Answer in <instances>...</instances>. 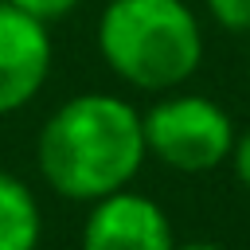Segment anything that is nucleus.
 <instances>
[{
    "label": "nucleus",
    "mask_w": 250,
    "mask_h": 250,
    "mask_svg": "<svg viewBox=\"0 0 250 250\" xmlns=\"http://www.w3.org/2000/svg\"><path fill=\"white\" fill-rule=\"evenodd\" d=\"M12 8H20L23 16H31V20H39V23H59V20H66L82 0H8Z\"/></svg>",
    "instance_id": "8"
},
{
    "label": "nucleus",
    "mask_w": 250,
    "mask_h": 250,
    "mask_svg": "<svg viewBox=\"0 0 250 250\" xmlns=\"http://www.w3.org/2000/svg\"><path fill=\"white\" fill-rule=\"evenodd\" d=\"M0 4H4V0H0Z\"/></svg>",
    "instance_id": "11"
},
{
    "label": "nucleus",
    "mask_w": 250,
    "mask_h": 250,
    "mask_svg": "<svg viewBox=\"0 0 250 250\" xmlns=\"http://www.w3.org/2000/svg\"><path fill=\"white\" fill-rule=\"evenodd\" d=\"M141 129L148 156H156L164 168L184 176H203L223 168L238 137L230 113L215 98L180 94V90L156 94V102L141 109Z\"/></svg>",
    "instance_id": "3"
},
{
    "label": "nucleus",
    "mask_w": 250,
    "mask_h": 250,
    "mask_svg": "<svg viewBox=\"0 0 250 250\" xmlns=\"http://www.w3.org/2000/svg\"><path fill=\"white\" fill-rule=\"evenodd\" d=\"M55 62L51 27L23 16L8 0L0 4V117H12L39 98Z\"/></svg>",
    "instance_id": "5"
},
{
    "label": "nucleus",
    "mask_w": 250,
    "mask_h": 250,
    "mask_svg": "<svg viewBox=\"0 0 250 250\" xmlns=\"http://www.w3.org/2000/svg\"><path fill=\"white\" fill-rule=\"evenodd\" d=\"M227 164L234 168V180L250 191V129L234 137V148H230V160H227Z\"/></svg>",
    "instance_id": "9"
},
{
    "label": "nucleus",
    "mask_w": 250,
    "mask_h": 250,
    "mask_svg": "<svg viewBox=\"0 0 250 250\" xmlns=\"http://www.w3.org/2000/svg\"><path fill=\"white\" fill-rule=\"evenodd\" d=\"M211 20L227 31H238V35H250V0H203Z\"/></svg>",
    "instance_id": "7"
},
{
    "label": "nucleus",
    "mask_w": 250,
    "mask_h": 250,
    "mask_svg": "<svg viewBox=\"0 0 250 250\" xmlns=\"http://www.w3.org/2000/svg\"><path fill=\"white\" fill-rule=\"evenodd\" d=\"M172 250H227V246H219V242H176Z\"/></svg>",
    "instance_id": "10"
},
{
    "label": "nucleus",
    "mask_w": 250,
    "mask_h": 250,
    "mask_svg": "<svg viewBox=\"0 0 250 250\" xmlns=\"http://www.w3.org/2000/svg\"><path fill=\"white\" fill-rule=\"evenodd\" d=\"M145 160L141 109L105 90L59 102L35 137V168L43 184L70 203H94L129 188Z\"/></svg>",
    "instance_id": "1"
},
{
    "label": "nucleus",
    "mask_w": 250,
    "mask_h": 250,
    "mask_svg": "<svg viewBox=\"0 0 250 250\" xmlns=\"http://www.w3.org/2000/svg\"><path fill=\"white\" fill-rule=\"evenodd\" d=\"M94 39L102 62L141 94L180 90L203 66V23L188 0H109Z\"/></svg>",
    "instance_id": "2"
},
{
    "label": "nucleus",
    "mask_w": 250,
    "mask_h": 250,
    "mask_svg": "<svg viewBox=\"0 0 250 250\" xmlns=\"http://www.w3.org/2000/svg\"><path fill=\"white\" fill-rule=\"evenodd\" d=\"M43 207L27 180L0 168V250H39Z\"/></svg>",
    "instance_id": "6"
},
{
    "label": "nucleus",
    "mask_w": 250,
    "mask_h": 250,
    "mask_svg": "<svg viewBox=\"0 0 250 250\" xmlns=\"http://www.w3.org/2000/svg\"><path fill=\"white\" fill-rule=\"evenodd\" d=\"M176 230L168 211L133 188L109 191L90 203L78 250H172Z\"/></svg>",
    "instance_id": "4"
}]
</instances>
